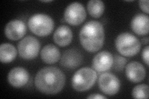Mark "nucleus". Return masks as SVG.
Returning <instances> with one entry per match:
<instances>
[{
	"label": "nucleus",
	"mask_w": 149,
	"mask_h": 99,
	"mask_svg": "<svg viewBox=\"0 0 149 99\" xmlns=\"http://www.w3.org/2000/svg\"><path fill=\"white\" fill-rule=\"evenodd\" d=\"M34 82L36 87L40 92L46 95H55L63 88L65 76L57 67H44L36 74Z\"/></svg>",
	"instance_id": "f257e3e1"
},
{
	"label": "nucleus",
	"mask_w": 149,
	"mask_h": 99,
	"mask_svg": "<svg viewBox=\"0 0 149 99\" xmlns=\"http://www.w3.org/2000/svg\"><path fill=\"white\" fill-rule=\"evenodd\" d=\"M79 37L81 45L85 50L91 53L96 52L104 44L105 35L103 26L98 21L88 22L82 27Z\"/></svg>",
	"instance_id": "f03ea898"
},
{
	"label": "nucleus",
	"mask_w": 149,
	"mask_h": 99,
	"mask_svg": "<svg viewBox=\"0 0 149 99\" xmlns=\"http://www.w3.org/2000/svg\"><path fill=\"white\" fill-rule=\"evenodd\" d=\"M115 45L119 53L127 57L137 55L141 48V42L136 36L129 32H123L118 35Z\"/></svg>",
	"instance_id": "7ed1b4c3"
},
{
	"label": "nucleus",
	"mask_w": 149,
	"mask_h": 99,
	"mask_svg": "<svg viewBox=\"0 0 149 99\" xmlns=\"http://www.w3.org/2000/svg\"><path fill=\"white\" fill-rule=\"evenodd\" d=\"M28 26L31 31L39 37H46L52 33L54 22L49 16L45 14H36L28 21Z\"/></svg>",
	"instance_id": "20e7f679"
},
{
	"label": "nucleus",
	"mask_w": 149,
	"mask_h": 99,
	"mask_svg": "<svg viewBox=\"0 0 149 99\" xmlns=\"http://www.w3.org/2000/svg\"><path fill=\"white\" fill-rule=\"evenodd\" d=\"M97 79L95 71L88 67L82 68L74 73L72 79L73 88L78 92L89 90L95 84Z\"/></svg>",
	"instance_id": "39448f33"
},
{
	"label": "nucleus",
	"mask_w": 149,
	"mask_h": 99,
	"mask_svg": "<svg viewBox=\"0 0 149 99\" xmlns=\"http://www.w3.org/2000/svg\"><path fill=\"white\" fill-rule=\"evenodd\" d=\"M40 48L39 41L34 37L27 36L18 43V53L21 57L29 60L37 57Z\"/></svg>",
	"instance_id": "423d86ee"
},
{
	"label": "nucleus",
	"mask_w": 149,
	"mask_h": 99,
	"mask_svg": "<svg viewBox=\"0 0 149 99\" xmlns=\"http://www.w3.org/2000/svg\"><path fill=\"white\" fill-rule=\"evenodd\" d=\"M86 17V10L80 3L73 2L66 8L64 12L65 21L72 26H78L81 24Z\"/></svg>",
	"instance_id": "0eeeda50"
},
{
	"label": "nucleus",
	"mask_w": 149,
	"mask_h": 99,
	"mask_svg": "<svg viewBox=\"0 0 149 99\" xmlns=\"http://www.w3.org/2000/svg\"><path fill=\"white\" fill-rule=\"evenodd\" d=\"M98 86L101 91L108 96H114L120 89V81L115 75L105 73L100 75L98 79Z\"/></svg>",
	"instance_id": "6e6552de"
},
{
	"label": "nucleus",
	"mask_w": 149,
	"mask_h": 99,
	"mask_svg": "<svg viewBox=\"0 0 149 99\" xmlns=\"http://www.w3.org/2000/svg\"><path fill=\"white\" fill-rule=\"evenodd\" d=\"M114 57L108 51H102L96 54L92 61L93 69L98 73L109 70L113 66Z\"/></svg>",
	"instance_id": "1a4fd4ad"
},
{
	"label": "nucleus",
	"mask_w": 149,
	"mask_h": 99,
	"mask_svg": "<svg viewBox=\"0 0 149 99\" xmlns=\"http://www.w3.org/2000/svg\"><path fill=\"white\" fill-rule=\"evenodd\" d=\"M82 61L83 56L80 51L71 48L64 51L60 59V64L67 69H73L80 66Z\"/></svg>",
	"instance_id": "9d476101"
},
{
	"label": "nucleus",
	"mask_w": 149,
	"mask_h": 99,
	"mask_svg": "<svg viewBox=\"0 0 149 99\" xmlns=\"http://www.w3.org/2000/svg\"><path fill=\"white\" fill-rule=\"evenodd\" d=\"M25 23L19 19L9 22L4 29V34L8 39L11 40H17L22 38L26 33Z\"/></svg>",
	"instance_id": "9b49d317"
},
{
	"label": "nucleus",
	"mask_w": 149,
	"mask_h": 99,
	"mask_svg": "<svg viewBox=\"0 0 149 99\" xmlns=\"http://www.w3.org/2000/svg\"><path fill=\"white\" fill-rule=\"evenodd\" d=\"M29 79L27 71L22 67L13 68L8 75V81L14 87L19 88L24 86Z\"/></svg>",
	"instance_id": "f8f14e48"
},
{
	"label": "nucleus",
	"mask_w": 149,
	"mask_h": 99,
	"mask_svg": "<svg viewBox=\"0 0 149 99\" xmlns=\"http://www.w3.org/2000/svg\"><path fill=\"white\" fill-rule=\"evenodd\" d=\"M125 74L129 81L137 83L142 81L145 78L146 71L141 63L137 61H132L125 68Z\"/></svg>",
	"instance_id": "ddd939ff"
},
{
	"label": "nucleus",
	"mask_w": 149,
	"mask_h": 99,
	"mask_svg": "<svg viewBox=\"0 0 149 99\" xmlns=\"http://www.w3.org/2000/svg\"><path fill=\"white\" fill-rule=\"evenodd\" d=\"M130 26L132 30L139 35H147L148 33L149 18L148 15L139 13L135 16L131 21Z\"/></svg>",
	"instance_id": "4468645a"
},
{
	"label": "nucleus",
	"mask_w": 149,
	"mask_h": 99,
	"mask_svg": "<svg viewBox=\"0 0 149 99\" xmlns=\"http://www.w3.org/2000/svg\"><path fill=\"white\" fill-rule=\"evenodd\" d=\"M54 41L60 46H66L71 43L73 33L70 28L67 26L58 27L54 34Z\"/></svg>",
	"instance_id": "2eb2a0df"
},
{
	"label": "nucleus",
	"mask_w": 149,
	"mask_h": 99,
	"mask_svg": "<svg viewBox=\"0 0 149 99\" xmlns=\"http://www.w3.org/2000/svg\"><path fill=\"white\" fill-rule=\"evenodd\" d=\"M41 59L47 64L57 63L60 58V52L57 46L53 44L46 45L40 52Z\"/></svg>",
	"instance_id": "dca6fc26"
},
{
	"label": "nucleus",
	"mask_w": 149,
	"mask_h": 99,
	"mask_svg": "<svg viewBox=\"0 0 149 99\" xmlns=\"http://www.w3.org/2000/svg\"><path fill=\"white\" fill-rule=\"evenodd\" d=\"M17 56L15 46L11 44L4 43L0 46V60L3 63H10Z\"/></svg>",
	"instance_id": "f3484780"
},
{
	"label": "nucleus",
	"mask_w": 149,
	"mask_h": 99,
	"mask_svg": "<svg viewBox=\"0 0 149 99\" xmlns=\"http://www.w3.org/2000/svg\"><path fill=\"white\" fill-rule=\"evenodd\" d=\"M104 4L101 0H91L87 4L88 12L95 18L101 17L104 11Z\"/></svg>",
	"instance_id": "a211bd4d"
},
{
	"label": "nucleus",
	"mask_w": 149,
	"mask_h": 99,
	"mask_svg": "<svg viewBox=\"0 0 149 99\" xmlns=\"http://www.w3.org/2000/svg\"><path fill=\"white\" fill-rule=\"evenodd\" d=\"M148 86L146 84L137 85L132 90V97L134 98H148Z\"/></svg>",
	"instance_id": "6ab92c4d"
},
{
	"label": "nucleus",
	"mask_w": 149,
	"mask_h": 99,
	"mask_svg": "<svg viewBox=\"0 0 149 99\" xmlns=\"http://www.w3.org/2000/svg\"><path fill=\"white\" fill-rule=\"evenodd\" d=\"M127 63V60L118 54H115L113 60V67L116 71H122L125 64Z\"/></svg>",
	"instance_id": "aec40b11"
},
{
	"label": "nucleus",
	"mask_w": 149,
	"mask_h": 99,
	"mask_svg": "<svg viewBox=\"0 0 149 99\" xmlns=\"http://www.w3.org/2000/svg\"><path fill=\"white\" fill-rule=\"evenodd\" d=\"M139 6L141 8L142 10L146 12V14H148V0H141L139 1Z\"/></svg>",
	"instance_id": "412c9836"
},
{
	"label": "nucleus",
	"mask_w": 149,
	"mask_h": 99,
	"mask_svg": "<svg viewBox=\"0 0 149 99\" xmlns=\"http://www.w3.org/2000/svg\"><path fill=\"white\" fill-rule=\"evenodd\" d=\"M148 50H149V48H148V46L147 45L143 48L142 51V57L144 61V63H145L147 66L148 65Z\"/></svg>",
	"instance_id": "4be33fe9"
},
{
	"label": "nucleus",
	"mask_w": 149,
	"mask_h": 99,
	"mask_svg": "<svg viewBox=\"0 0 149 99\" xmlns=\"http://www.w3.org/2000/svg\"><path fill=\"white\" fill-rule=\"evenodd\" d=\"M87 98H92V99H101V98H106V97L101 96L98 93H93L90 96H88Z\"/></svg>",
	"instance_id": "5701e85b"
},
{
	"label": "nucleus",
	"mask_w": 149,
	"mask_h": 99,
	"mask_svg": "<svg viewBox=\"0 0 149 99\" xmlns=\"http://www.w3.org/2000/svg\"><path fill=\"white\" fill-rule=\"evenodd\" d=\"M142 43H143V44L148 45V37H144L143 39H142Z\"/></svg>",
	"instance_id": "b1692460"
},
{
	"label": "nucleus",
	"mask_w": 149,
	"mask_h": 99,
	"mask_svg": "<svg viewBox=\"0 0 149 99\" xmlns=\"http://www.w3.org/2000/svg\"><path fill=\"white\" fill-rule=\"evenodd\" d=\"M52 1H42V2H44V3H50Z\"/></svg>",
	"instance_id": "393cba45"
}]
</instances>
